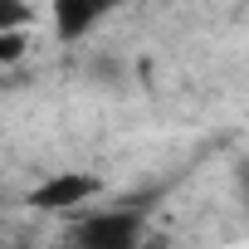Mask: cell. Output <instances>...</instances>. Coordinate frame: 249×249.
<instances>
[{"label": "cell", "mask_w": 249, "mask_h": 249, "mask_svg": "<svg viewBox=\"0 0 249 249\" xmlns=\"http://www.w3.org/2000/svg\"><path fill=\"white\" fill-rule=\"evenodd\" d=\"M73 239L88 249H132L142 239V215L137 210H98L73 230Z\"/></svg>", "instance_id": "1"}, {"label": "cell", "mask_w": 249, "mask_h": 249, "mask_svg": "<svg viewBox=\"0 0 249 249\" xmlns=\"http://www.w3.org/2000/svg\"><path fill=\"white\" fill-rule=\"evenodd\" d=\"M98 191H103V181L88 176V171H54L44 186L30 191V205H35V210H78V205H88Z\"/></svg>", "instance_id": "2"}, {"label": "cell", "mask_w": 249, "mask_h": 249, "mask_svg": "<svg viewBox=\"0 0 249 249\" xmlns=\"http://www.w3.org/2000/svg\"><path fill=\"white\" fill-rule=\"evenodd\" d=\"M122 0H49V20H54V35L64 44H78L83 35H93Z\"/></svg>", "instance_id": "3"}, {"label": "cell", "mask_w": 249, "mask_h": 249, "mask_svg": "<svg viewBox=\"0 0 249 249\" xmlns=\"http://www.w3.org/2000/svg\"><path fill=\"white\" fill-rule=\"evenodd\" d=\"M30 25H35L30 0H0V30H30Z\"/></svg>", "instance_id": "4"}, {"label": "cell", "mask_w": 249, "mask_h": 249, "mask_svg": "<svg viewBox=\"0 0 249 249\" xmlns=\"http://www.w3.org/2000/svg\"><path fill=\"white\" fill-rule=\"evenodd\" d=\"M25 54H30L25 30H0V64H20Z\"/></svg>", "instance_id": "5"}]
</instances>
